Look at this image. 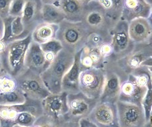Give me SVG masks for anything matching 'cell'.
Masks as SVG:
<instances>
[{
    "instance_id": "cell-33",
    "label": "cell",
    "mask_w": 152,
    "mask_h": 127,
    "mask_svg": "<svg viewBox=\"0 0 152 127\" xmlns=\"http://www.w3.org/2000/svg\"><path fill=\"white\" fill-rule=\"evenodd\" d=\"M33 126L42 127H53V126H58L57 123L55 121L48 116L42 114L41 116L37 118L35 122L33 125Z\"/></svg>"
},
{
    "instance_id": "cell-12",
    "label": "cell",
    "mask_w": 152,
    "mask_h": 127,
    "mask_svg": "<svg viewBox=\"0 0 152 127\" xmlns=\"http://www.w3.org/2000/svg\"><path fill=\"white\" fill-rule=\"evenodd\" d=\"M66 95L65 92L50 93L41 101L43 114L53 118L58 126L64 125V116L67 112Z\"/></svg>"
},
{
    "instance_id": "cell-6",
    "label": "cell",
    "mask_w": 152,
    "mask_h": 127,
    "mask_svg": "<svg viewBox=\"0 0 152 127\" xmlns=\"http://www.w3.org/2000/svg\"><path fill=\"white\" fill-rule=\"evenodd\" d=\"M98 101L86 97L81 92L67 94V112L64 126H77L78 120L88 117Z\"/></svg>"
},
{
    "instance_id": "cell-4",
    "label": "cell",
    "mask_w": 152,
    "mask_h": 127,
    "mask_svg": "<svg viewBox=\"0 0 152 127\" xmlns=\"http://www.w3.org/2000/svg\"><path fill=\"white\" fill-rule=\"evenodd\" d=\"M15 78L17 88L23 92L27 99L42 101L50 94L40 73L25 67Z\"/></svg>"
},
{
    "instance_id": "cell-8",
    "label": "cell",
    "mask_w": 152,
    "mask_h": 127,
    "mask_svg": "<svg viewBox=\"0 0 152 127\" xmlns=\"http://www.w3.org/2000/svg\"><path fill=\"white\" fill-rule=\"evenodd\" d=\"M104 81V70L102 68H82L79 76L80 92L89 98L99 99Z\"/></svg>"
},
{
    "instance_id": "cell-19",
    "label": "cell",
    "mask_w": 152,
    "mask_h": 127,
    "mask_svg": "<svg viewBox=\"0 0 152 127\" xmlns=\"http://www.w3.org/2000/svg\"><path fill=\"white\" fill-rule=\"evenodd\" d=\"M80 51L76 53L75 61L72 66L70 67L62 79L61 92H65L67 94L77 93L79 89V76L82 67L80 61Z\"/></svg>"
},
{
    "instance_id": "cell-3",
    "label": "cell",
    "mask_w": 152,
    "mask_h": 127,
    "mask_svg": "<svg viewBox=\"0 0 152 127\" xmlns=\"http://www.w3.org/2000/svg\"><path fill=\"white\" fill-rule=\"evenodd\" d=\"M31 41V35L29 34L23 39L5 43L4 49L0 51L1 67L13 77H16L25 67V54Z\"/></svg>"
},
{
    "instance_id": "cell-21",
    "label": "cell",
    "mask_w": 152,
    "mask_h": 127,
    "mask_svg": "<svg viewBox=\"0 0 152 127\" xmlns=\"http://www.w3.org/2000/svg\"><path fill=\"white\" fill-rule=\"evenodd\" d=\"M58 6L63 11L65 19L70 21H82L86 5L80 0H61Z\"/></svg>"
},
{
    "instance_id": "cell-13",
    "label": "cell",
    "mask_w": 152,
    "mask_h": 127,
    "mask_svg": "<svg viewBox=\"0 0 152 127\" xmlns=\"http://www.w3.org/2000/svg\"><path fill=\"white\" fill-rule=\"evenodd\" d=\"M88 117L96 127H119L115 104L98 101Z\"/></svg>"
},
{
    "instance_id": "cell-38",
    "label": "cell",
    "mask_w": 152,
    "mask_h": 127,
    "mask_svg": "<svg viewBox=\"0 0 152 127\" xmlns=\"http://www.w3.org/2000/svg\"><path fill=\"white\" fill-rule=\"evenodd\" d=\"M80 1L82 3H83L84 5H88L89 3L94 1H98V0H80Z\"/></svg>"
},
{
    "instance_id": "cell-31",
    "label": "cell",
    "mask_w": 152,
    "mask_h": 127,
    "mask_svg": "<svg viewBox=\"0 0 152 127\" xmlns=\"http://www.w3.org/2000/svg\"><path fill=\"white\" fill-rule=\"evenodd\" d=\"M142 106L144 110L145 119H146V127L151 126V109H152V89H150L148 91L147 94L143 99L142 103Z\"/></svg>"
},
{
    "instance_id": "cell-26",
    "label": "cell",
    "mask_w": 152,
    "mask_h": 127,
    "mask_svg": "<svg viewBox=\"0 0 152 127\" xmlns=\"http://www.w3.org/2000/svg\"><path fill=\"white\" fill-rule=\"evenodd\" d=\"M26 101V97L18 88L13 91L0 92V105L12 106L21 104Z\"/></svg>"
},
{
    "instance_id": "cell-40",
    "label": "cell",
    "mask_w": 152,
    "mask_h": 127,
    "mask_svg": "<svg viewBox=\"0 0 152 127\" xmlns=\"http://www.w3.org/2000/svg\"><path fill=\"white\" fill-rule=\"evenodd\" d=\"M1 67V62H0V67Z\"/></svg>"
},
{
    "instance_id": "cell-20",
    "label": "cell",
    "mask_w": 152,
    "mask_h": 127,
    "mask_svg": "<svg viewBox=\"0 0 152 127\" xmlns=\"http://www.w3.org/2000/svg\"><path fill=\"white\" fill-rule=\"evenodd\" d=\"M4 23V36L1 41L4 43L17 39H23L27 35L22 23L21 17H12L9 15L3 19Z\"/></svg>"
},
{
    "instance_id": "cell-32",
    "label": "cell",
    "mask_w": 152,
    "mask_h": 127,
    "mask_svg": "<svg viewBox=\"0 0 152 127\" xmlns=\"http://www.w3.org/2000/svg\"><path fill=\"white\" fill-rule=\"evenodd\" d=\"M25 0H12L11 3L9 15L12 17H21L23 14Z\"/></svg>"
},
{
    "instance_id": "cell-1",
    "label": "cell",
    "mask_w": 152,
    "mask_h": 127,
    "mask_svg": "<svg viewBox=\"0 0 152 127\" xmlns=\"http://www.w3.org/2000/svg\"><path fill=\"white\" fill-rule=\"evenodd\" d=\"M90 33L82 21L64 19L58 24L55 39L61 42L63 49L75 55L86 46Z\"/></svg>"
},
{
    "instance_id": "cell-25",
    "label": "cell",
    "mask_w": 152,
    "mask_h": 127,
    "mask_svg": "<svg viewBox=\"0 0 152 127\" xmlns=\"http://www.w3.org/2000/svg\"><path fill=\"white\" fill-rule=\"evenodd\" d=\"M41 19L45 23L58 25L65 19V16L58 5L43 4L41 9Z\"/></svg>"
},
{
    "instance_id": "cell-30",
    "label": "cell",
    "mask_w": 152,
    "mask_h": 127,
    "mask_svg": "<svg viewBox=\"0 0 152 127\" xmlns=\"http://www.w3.org/2000/svg\"><path fill=\"white\" fill-rule=\"evenodd\" d=\"M37 117L31 112L22 111L19 112L13 121V127L33 126Z\"/></svg>"
},
{
    "instance_id": "cell-17",
    "label": "cell",
    "mask_w": 152,
    "mask_h": 127,
    "mask_svg": "<svg viewBox=\"0 0 152 127\" xmlns=\"http://www.w3.org/2000/svg\"><path fill=\"white\" fill-rule=\"evenodd\" d=\"M152 4L146 0H124L121 19L126 21L138 18L151 17Z\"/></svg>"
},
{
    "instance_id": "cell-11",
    "label": "cell",
    "mask_w": 152,
    "mask_h": 127,
    "mask_svg": "<svg viewBox=\"0 0 152 127\" xmlns=\"http://www.w3.org/2000/svg\"><path fill=\"white\" fill-rule=\"evenodd\" d=\"M128 22L123 19L118 22L111 31L112 47V59L116 61L126 56L135 47L128 34Z\"/></svg>"
},
{
    "instance_id": "cell-7",
    "label": "cell",
    "mask_w": 152,
    "mask_h": 127,
    "mask_svg": "<svg viewBox=\"0 0 152 127\" xmlns=\"http://www.w3.org/2000/svg\"><path fill=\"white\" fill-rule=\"evenodd\" d=\"M115 62L118 67L128 75L144 65H152V42L136 44L131 52Z\"/></svg>"
},
{
    "instance_id": "cell-14",
    "label": "cell",
    "mask_w": 152,
    "mask_h": 127,
    "mask_svg": "<svg viewBox=\"0 0 152 127\" xmlns=\"http://www.w3.org/2000/svg\"><path fill=\"white\" fill-rule=\"evenodd\" d=\"M150 89L151 88L140 84L129 74L122 84L118 100L142 105L143 99Z\"/></svg>"
},
{
    "instance_id": "cell-34",
    "label": "cell",
    "mask_w": 152,
    "mask_h": 127,
    "mask_svg": "<svg viewBox=\"0 0 152 127\" xmlns=\"http://www.w3.org/2000/svg\"><path fill=\"white\" fill-rule=\"evenodd\" d=\"M12 1V0H0V18L2 19L9 16Z\"/></svg>"
},
{
    "instance_id": "cell-35",
    "label": "cell",
    "mask_w": 152,
    "mask_h": 127,
    "mask_svg": "<svg viewBox=\"0 0 152 127\" xmlns=\"http://www.w3.org/2000/svg\"><path fill=\"white\" fill-rule=\"evenodd\" d=\"M77 127H96V126L87 117L78 120L77 122Z\"/></svg>"
},
{
    "instance_id": "cell-9",
    "label": "cell",
    "mask_w": 152,
    "mask_h": 127,
    "mask_svg": "<svg viewBox=\"0 0 152 127\" xmlns=\"http://www.w3.org/2000/svg\"><path fill=\"white\" fill-rule=\"evenodd\" d=\"M82 22L91 33H110L114 27L98 1L86 5Z\"/></svg>"
},
{
    "instance_id": "cell-29",
    "label": "cell",
    "mask_w": 152,
    "mask_h": 127,
    "mask_svg": "<svg viewBox=\"0 0 152 127\" xmlns=\"http://www.w3.org/2000/svg\"><path fill=\"white\" fill-rule=\"evenodd\" d=\"M15 89L17 83L15 77L0 67V92L11 91Z\"/></svg>"
},
{
    "instance_id": "cell-23",
    "label": "cell",
    "mask_w": 152,
    "mask_h": 127,
    "mask_svg": "<svg viewBox=\"0 0 152 127\" xmlns=\"http://www.w3.org/2000/svg\"><path fill=\"white\" fill-rule=\"evenodd\" d=\"M58 28V25L57 24H50L42 22L37 25L31 33L32 41L40 45L55 39Z\"/></svg>"
},
{
    "instance_id": "cell-28",
    "label": "cell",
    "mask_w": 152,
    "mask_h": 127,
    "mask_svg": "<svg viewBox=\"0 0 152 127\" xmlns=\"http://www.w3.org/2000/svg\"><path fill=\"white\" fill-rule=\"evenodd\" d=\"M40 47L42 51L45 54L47 60L50 63H51L58 52H60L63 49L61 42L55 38L46 42V43L40 44Z\"/></svg>"
},
{
    "instance_id": "cell-27",
    "label": "cell",
    "mask_w": 152,
    "mask_h": 127,
    "mask_svg": "<svg viewBox=\"0 0 152 127\" xmlns=\"http://www.w3.org/2000/svg\"><path fill=\"white\" fill-rule=\"evenodd\" d=\"M151 69L152 65H144L135 69L129 74L133 76L140 84L151 88Z\"/></svg>"
},
{
    "instance_id": "cell-37",
    "label": "cell",
    "mask_w": 152,
    "mask_h": 127,
    "mask_svg": "<svg viewBox=\"0 0 152 127\" xmlns=\"http://www.w3.org/2000/svg\"><path fill=\"white\" fill-rule=\"evenodd\" d=\"M4 23H3V19L0 18V32L4 33Z\"/></svg>"
},
{
    "instance_id": "cell-2",
    "label": "cell",
    "mask_w": 152,
    "mask_h": 127,
    "mask_svg": "<svg viewBox=\"0 0 152 127\" xmlns=\"http://www.w3.org/2000/svg\"><path fill=\"white\" fill-rule=\"evenodd\" d=\"M75 55L63 49L41 73V76L50 93L57 94L61 92L62 79L72 66Z\"/></svg>"
},
{
    "instance_id": "cell-10",
    "label": "cell",
    "mask_w": 152,
    "mask_h": 127,
    "mask_svg": "<svg viewBox=\"0 0 152 127\" xmlns=\"http://www.w3.org/2000/svg\"><path fill=\"white\" fill-rule=\"evenodd\" d=\"M119 127H146L142 105L118 100L115 103Z\"/></svg>"
},
{
    "instance_id": "cell-15",
    "label": "cell",
    "mask_w": 152,
    "mask_h": 127,
    "mask_svg": "<svg viewBox=\"0 0 152 127\" xmlns=\"http://www.w3.org/2000/svg\"><path fill=\"white\" fill-rule=\"evenodd\" d=\"M128 34L135 44L152 42L151 17L138 18L128 22Z\"/></svg>"
},
{
    "instance_id": "cell-16",
    "label": "cell",
    "mask_w": 152,
    "mask_h": 127,
    "mask_svg": "<svg viewBox=\"0 0 152 127\" xmlns=\"http://www.w3.org/2000/svg\"><path fill=\"white\" fill-rule=\"evenodd\" d=\"M41 0H25L21 21L27 34L29 35L39 23H42Z\"/></svg>"
},
{
    "instance_id": "cell-5",
    "label": "cell",
    "mask_w": 152,
    "mask_h": 127,
    "mask_svg": "<svg viewBox=\"0 0 152 127\" xmlns=\"http://www.w3.org/2000/svg\"><path fill=\"white\" fill-rule=\"evenodd\" d=\"M102 69L104 70L105 81L99 101L115 104L119 99L122 84L128 75L118 67L111 57L105 62Z\"/></svg>"
},
{
    "instance_id": "cell-18",
    "label": "cell",
    "mask_w": 152,
    "mask_h": 127,
    "mask_svg": "<svg viewBox=\"0 0 152 127\" xmlns=\"http://www.w3.org/2000/svg\"><path fill=\"white\" fill-rule=\"evenodd\" d=\"M50 63L42 51L40 45L31 41L25 54L24 66L27 69L41 73L45 70Z\"/></svg>"
},
{
    "instance_id": "cell-22",
    "label": "cell",
    "mask_w": 152,
    "mask_h": 127,
    "mask_svg": "<svg viewBox=\"0 0 152 127\" xmlns=\"http://www.w3.org/2000/svg\"><path fill=\"white\" fill-rule=\"evenodd\" d=\"M107 60L103 57L100 48H88L84 47L80 51V65L84 68H102Z\"/></svg>"
},
{
    "instance_id": "cell-36",
    "label": "cell",
    "mask_w": 152,
    "mask_h": 127,
    "mask_svg": "<svg viewBox=\"0 0 152 127\" xmlns=\"http://www.w3.org/2000/svg\"><path fill=\"white\" fill-rule=\"evenodd\" d=\"M43 4H53L58 5L61 0H41Z\"/></svg>"
},
{
    "instance_id": "cell-39",
    "label": "cell",
    "mask_w": 152,
    "mask_h": 127,
    "mask_svg": "<svg viewBox=\"0 0 152 127\" xmlns=\"http://www.w3.org/2000/svg\"><path fill=\"white\" fill-rule=\"evenodd\" d=\"M148 3H150V4H152V0H146Z\"/></svg>"
},
{
    "instance_id": "cell-24",
    "label": "cell",
    "mask_w": 152,
    "mask_h": 127,
    "mask_svg": "<svg viewBox=\"0 0 152 127\" xmlns=\"http://www.w3.org/2000/svg\"><path fill=\"white\" fill-rule=\"evenodd\" d=\"M107 16L115 26L121 19L124 0H98Z\"/></svg>"
}]
</instances>
